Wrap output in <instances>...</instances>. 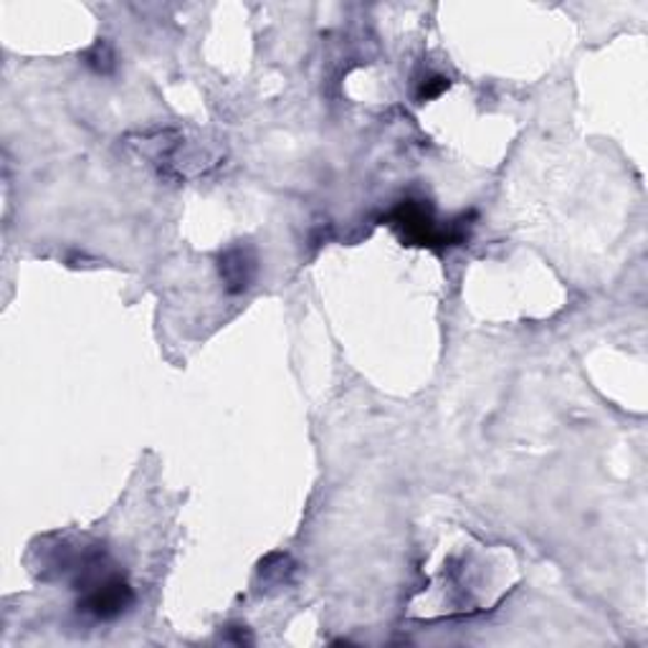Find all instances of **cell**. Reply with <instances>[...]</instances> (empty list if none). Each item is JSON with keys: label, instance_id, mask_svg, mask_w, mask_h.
<instances>
[{"label": "cell", "instance_id": "1", "mask_svg": "<svg viewBox=\"0 0 648 648\" xmlns=\"http://www.w3.org/2000/svg\"><path fill=\"white\" fill-rule=\"evenodd\" d=\"M391 226L400 233V239L410 246H428V249H446L457 246L464 241L461 226L457 229H441L436 223L433 210L424 200H403V204L391 213Z\"/></svg>", "mask_w": 648, "mask_h": 648}, {"label": "cell", "instance_id": "2", "mask_svg": "<svg viewBox=\"0 0 648 648\" xmlns=\"http://www.w3.org/2000/svg\"><path fill=\"white\" fill-rule=\"evenodd\" d=\"M84 585H87V593H84V601L79 603L81 611L99 620H112L122 616L134 601L130 585L117 575L99 578L97 572H87Z\"/></svg>", "mask_w": 648, "mask_h": 648}, {"label": "cell", "instance_id": "3", "mask_svg": "<svg viewBox=\"0 0 648 648\" xmlns=\"http://www.w3.org/2000/svg\"><path fill=\"white\" fill-rule=\"evenodd\" d=\"M218 268H221V279L226 284V289L231 294H243L251 289V284L256 279L259 272V259L256 251L251 246H231L229 251H223L221 261H218Z\"/></svg>", "mask_w": 648, "mask_h": 648}, {"label": "cell", "instance_id": "4", "mask_svg": "<svg viewBox=\"0 0 648 648\" xmlns=\"http://www.w3.org/2000/svg\"><path fill=\"white\" fill-rule=\"evenodd\" d=\"M87 64L91 66V69L107 74L114 66V56H112V52H109V46L99 41V44L87 54Z\"/></svg>", "mask_w": 648, "mask_h": 648}, {"label": "cell", "instance_id": "5", "mask_svg": "<svg viewBox=\"0 0 648 648\" xmlns=\"http://www.w3.org/2000/svg\"><path fill=\"white\" fill-rule=\"evenodd\" d=\"M446 89H449V79H446V77H433V79L424 81V87H420V91H418V99H420V102H428V99L443 95Z\"/></svg>", "mask_w": 648, "mask_h": 648}]
</instances>
